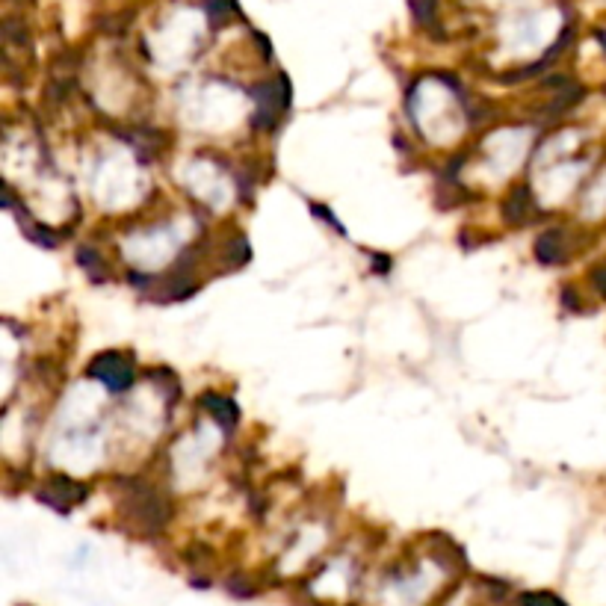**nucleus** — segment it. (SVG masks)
<instances>
[{
  "instance_id": "nucleus-13",
  "label": "nucleus",
  "mask_w": 606,
  "mask_h": 606,
  "mask_svg": "<svg viewBox=\"0 0 606 606\" xmlns=\"http://www.w3.org/2000/svg\"><path fill=\"white\" fill-rule=\"evenodd\" d=\"M598 39L604 42V51H606V30H601V33H598Z\"/></svg>"
},
{
  "instance_id": "nucleus-9",
  "label": "nucleus",
  "mask_w": 606,
  "mask_h": 606,
  "mask_svg": "<svg viewBox=\"0 0 606 606\" xmlns=\"http://www.w3.org/2000/svg\"><path fill=\"white\" fill-rule=\"evenodd\" d=\"M24 234H27L30 240H36L39 246H48V249H54V246H57L54 231H51V228H42V225H36V222H27V225H24Z\"/></svg>"
},
{
  "instance_id": "nucleus-3",
  "label": "nucleus",
  "mask_w": 606,
  "mask_h": 606,
  "mask_svg": "<svg viewBox=\"0 0 606 606\" xmlns=\"http://www.w3.org/2000/svg\"><path fill=\"white\" fill-rule=\"evenodd\" d=\"M89 376L98 379L107 391L119 394V391H128L134 385V364L119 355V352H101L98 358H92L89 364Z\"/></svg>"
},
{
  "instance_id": "nucleus-5",
  "label": "nucleus",
  "mask_w": 606,
  "mask_h": 606,
  "mask_svg": "<svg viewBox=\"0 0 606 606\" xmlns=\"http://www.w3.org/2000/svg\"><path fill=\"white\" fill-rule=\"evenodd\" d=\"M530 210H533L530 187L521 184V187H515V190L506 196V202H503V219H506L509 225H524L527 216H530Z\"/></svg>"
},
{
  "instance_id": "nucleus-10",
  "label": "nucleus",
  "mask_w": 606,
  "mask_h": 606,
  "mask_svg": "<svg viewBox=\"0 0 606 606\" xmlns=\"http://www.w3.org/2000/svg\"><path fill=\"white\" fill-rule=\"evenodd\" d=\"M207 12L216 24H222L234 12V0H207Z\"/></svg>"
},
{
  "instance_id": "nucleus-6",
  "label": "nucleus",
  "mask_w": 606,
  "mask_h": 606,
  "mask_svg": "<svg viewBox=\"0 0 606 606\" xmlns=\"http://www.w3.org/2000/svg\"><path fill=\"white\" fill-rule=\"evenodd\" d=\"M204 408L219 420V426L225 429V432H231L234 426H237V420H240V408L234 400H228V397H219V394H207L202 400Z\"/></svg>"
},
{
  "instance_id": "nucleus-8",
  "label": "nucleus",
  "mask_w": 606,
  "mask_h": 606,
  "mask_svg": "<svg viewBox=\"0 0 606 606\" xmlns=\"http://www.w3.org/2000/svg\"><path fill=\"white\" fill-rule=\"evenodd\" d=\"M77 264L86 270V275H89L92 281H107V278H110V270H107L104 258H101L98 252H92L89 246H80V249H77Z\"/></svg>"
},
{
  "instance_id": "nucleus-1",
  "label": "nucleus",
  "mask_w": 606,
  "mask_h": 606,
  "mask_svg": "<svg viewBox=\"0 0 606 606\" xmlns=\"http://www.w3.org/2000/svg\"><path fill=\"white\" fill-rule=\"evenodd\" d=\"M255 98H258L255 125H258L261 131H272V128L281 122V116H284V110H287V104H290V83H287V77L278 74V77H272L267 83H261V86L255 89Z\"/></svg>"
},
{
  "instance_id": "nucleus-11",
  "label": "nucleus",
  "mask_w": 606,
  "mask_h": 606,
  "mask_svg": "<svg viewBox=\"0 0 606 606\" xmlns=\"http://www.w3.org/2000/svg\"><path fill=\"white\" fill-rule=\"evenodd\" d=\"M521 604L524 606H565L556 595H550V592H527L524 598H521Z\"/></svg>"
},
{
  "instance_id": "nucleus-12",
  "label": "nucleus",
  "mask_w": 606,
  "mask_h": 606,
  "mask_svg": "<svg viewBox=\"0 0 606 606\" xmlns=\"http://www.w3.org/2000/svg\"><path fill=\"white\" fill-rule=\"evenodd\" d=\"M592 281H595V287L606 296V267H598V270L592 272Z\"/></svg>"
},
{
  "instance_id": "nucleus-4",
  "label": "nucleus",
  "mask_w": 606,
  "mask_h": 606,
  "mask_svg": "<svg viewBox=\"0 0 606 606\" xmlns=\"http://www.w3.org/2000/svg\"><path fill=\"white\" fill-rule=\"evenodd\" d=\"M42 500L51 503V506L60 509V512H68L74 503H83V500H86V488H83L80 482L68 479V476H54L51 485L45 488Z\"/></svg>"
},
{
  "instance_id": "nucleus-7",
  "label": "nucleus",
  "mask_w": 606,
  "mask_h": 606,
  "mask_svg": "<svg viewBox=\"0 0 606 606\" xmlns=\"http://www.w3.org/2000/svg\"><path fill=\"white\" fill-rule=\"evenodd\" d=\"M536 258L541 264H559L565 258V246H562V231H544L536 240Z\"/></svg>"
},
{
  "instance_id": "nucleus-2",
  "label": "nucleus",
  "mask_w": 606,
  "mask_h": 606,
  "mask_svg": "<svg viewBox=\"0 0 606 606\" xmlns=\"http://www.w3.org/2000/svg\"><path fill=\"white\" fill-rule=\"evenodd\" d=\"M125 509H128V515L134 518L145 533H157V530H163L166 521H169L166 503H163L148 485H142V488H136V491H128Z\"/></svg>"
}]
</instances>
